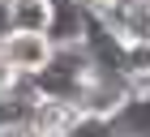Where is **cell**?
I'll return each instance as SVG.
<instances>
[{
	"instance_id": "8",
	"label": "cell",
	"mask_w": 150,
	"mask_h": 137,
	"mask_svg": "<svg viewBox=\"0 0 150 137\" xmlns=\"http://www.w3.org/2000/svg\"><path fill=\"white\" fill-rule=\"evenodd\" d=\"M64 137H116V120H103V116H90V112H77L73 124L64 129Z\"/></svg>"
},
{
	"instance_id": "7",
	"label": "cell",
	"mask_w": 150,
	"mask_h": 137,
	"mask_svg": "<svg viewBox=\"0 0 150 137\" xmlns=\"http://www.w3.org/2000/svg\"><path fill=\"white\" fill-rule=\"evenodd\" d=\"M120 77H129L133 86H150V43H125Z\"/></svg>"
},
{
	"instance_id": "1",
	"label": "cell",
	"mask_w": 150,
	"mask_h": 137,
	"mask_svg": "<svg viewBox=\"0 0 150 137\" xmlns=\"http://www.w3.org/2000/svg\"><path fill=\"white\" fill-rule=\"evenodd\" d=\"M94 77H99V64L90 60V52L81 43H56V56L47 60V68L35 73L26 86L35 99H56L69 107H81V94L90 90Z\"/></svg>"
},
{
	"instance_id": "4",
	"label": "cell",
	"mask_w": 150,
	"mask_h": 137,
	"mask_svg": "<svg viewBox=\"0 0 150 137\" xmlns=\"http://www.w3.org/2000/svg\"><path fill=\"white\" fill-rule=\"evenodd\" d=\"M77 107L69 103H56V99H35L30 94V107H26V124L35 129L39 137H64V129L73 124Z\"/></svg>"
},
{
	"instance_id": "12",
	"label": "cell",
	"mask_w": 150,
	"mask_h": 137,
	"mask_svg": "<svg viewBox=\"0 0 150 137\" xmlns=\"http://www.w3.org/2000/svg\"><path fill=\"white\" fill-rule=\"evenodd\" d=\"M0 4H4V0H0Z\"/></svg>"
},
{
	"instance_id": "10",
	"label": "cell",
	"mask_w": 150,
	"mask_h": 137,
	"mask_svg": "<svg viewBox=\"0 0 150 137\" xmlns=\"http://www.w3.org/2000/svg\"><path fill=\"white\" fill-rule=\"evenodd\" d=\"M69 4H73V9H81V13H99V17H112L120 0H69Z\"/></svg>"
},
{
	"instance_id": "9",
	"label": "cell",
	"mask_w": 150,
	"mask_h": 137,
	"mask_svg": "<svg viewBox=\"0 0 150 137\" xmlns=\"http://www.w3.org/2000/svg\"><path fill=\"white\" fill-rule=\"evenodd\" d=\"M22 90H26V77H22V73L9 64V60H4V52H0V103L17 99Z\"/></svg>"
},
{
	"instance_id": "6",
	"label": "cell",
	"mask_w": 150,
	"mask_h": 137,
	"mask_svg": "<svg viewBox=\"0 0 150 137\" xmlns=\"http://www.w3.org/2000/svg\"><path fill=\"white\" fill-rule=\"evenodd\" d=\"M116 133L120 137H150V86H137L129 107L116 116Z\"/></svg>"
},
{
	"instance_id": "11",
	"label": "cell",
	"mask_w": 150,
	"mask_h": 137,
	"mask_svg": "<svg viewBox=\"0 0 150 137\" xmlns=\"http://www.w3.org/2000/svg\"><path fill=\"white\" fill-rule=\"evenodd\" d=\"M0 137H39L26 120H0Z\"/></svg>"
},
{
	"instance_id": "3",
	"label": "cell",
	"mask_w": 150,
	"mask_h": 137,
	"mask_svg": "<svg viewBox=\"0 0 150 137\" xmlns=\"http://www.w3.org/2000/svg\"><path fill=\"white\" fill-rule=\"evenodd\" d=\"M4 22L17 34H52L56 39L60 4L56 0H4Z\"/></svg>"
},
{
	"instance_id": "2",
	"label": "cell",
	"mask_w": 150,
	"mask_h": 137,
	"mask_svg": "<svg viewBox=\"0 0 150 137\" xmlns=\"http://www.w3.org/2000/svg\"><path fill=\"white\" fill-rule=\"evenodd\" d=\"M0 52H4V60L30 81L35 73L47 68V60L56 56V39H52V34H17V30H9L0 39Z\"/></svg>"
},
{
	"instance_id": "5",
	"label": "cell",
	"mask_w": 150,
	"mask_h": 137,
	"mask_svg": "<svg viewBox=\"0 0 150 137\" xmlns=\"http://www.w3.org/2000/svg\"><path fill=\"white\" fill-rule=\"evenodd\" d=\"M112 26L125 43H150V0H120Z\"/></svg>"
}]
</instances>
